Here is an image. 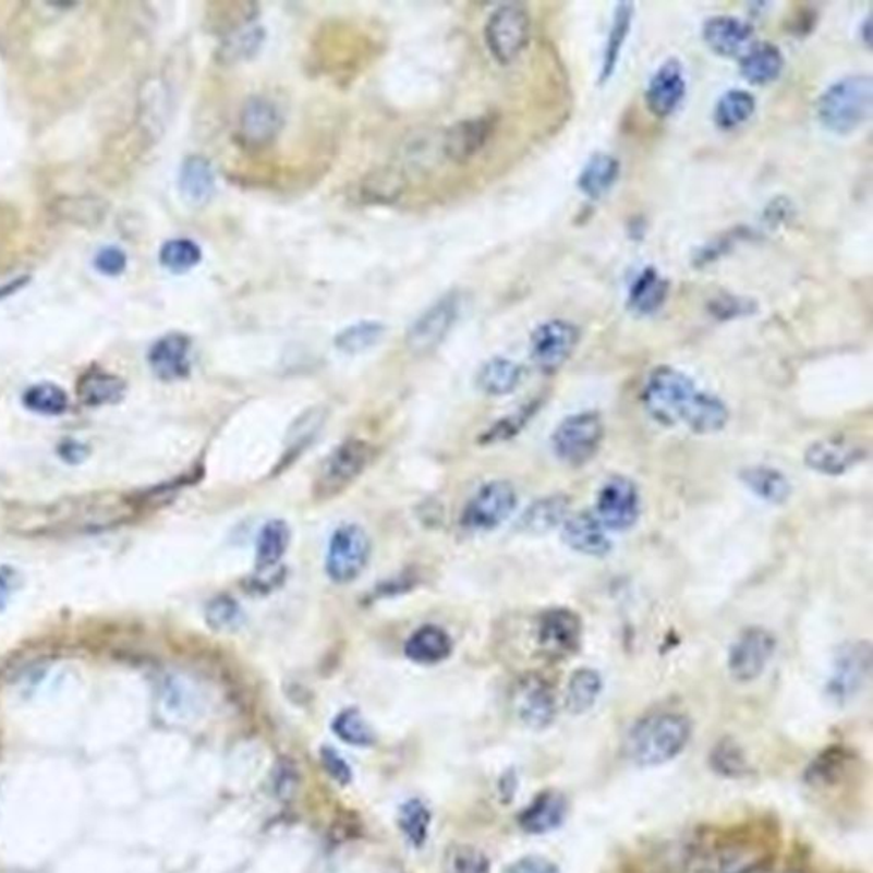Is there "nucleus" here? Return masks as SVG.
Segmentation results:
<instances>
[{"label": "nucleus", "mask_w": 873, "mask_h": 873, "mask_svg": "<svg viewBox=\"0 0 873 873\" xmlns=\"http://www.w3.org/2000/svg\"><path fill=\"white\" fill-rule=\"evenodd\" d=\"M642 401L646 413L664 427L684 425L696 435L718 434L730 419L729 408L718 396L703 391L690 376L667 365L652 371Z\"/></svg>", "instance_id": "1"}, {"label": "nucleus", "mask_w": 873, "mask_h": 873, "mask_svg": "<svg viewBox=\"0 0 873 873\" xmlns=\"http://www.w3.org/2000/svg\"><path fill=\"white\" fill-rule=\"evenodd\" d=\"M691 733L693 725L682 713H654L642 718L628 733V756L642 768L663 766L684 751Z\"/></svg>", "instance_id": "2"}, {"label": "nucleus", "mask_w": 873, "mask_h": 873, "mask_svg": "<svg viewBox=\"0 0 873 873\" xmlns=\"http://www.w3.org/2000/svg\"><path fill=\"white\" fill-rule=\"evenodd\" d=\"M873 81L870 75H850L827 87L817 101V118L833 134L848 135L872 114Z\"/></svg>", "instance_id": "3"}, {"label": "nucleus", "mask_w": 873, "mask_h": 873, "mask_svg": "<svg viewBox=\"0 0 873 873\" xmlns=\"http://www.w3.org/2000/svg\"><path fill=\"white\" fill-rule=\"evenodd\" d=\"M373 458V446L365 440L349 439L338 444L317 471L313 486L314 497L317 500H331L343 494L367 470Z\"/></svg>", "instance_id": "4"}, {"label": "nucleus", "mask_w": 873, "mask_h": 873, "mask_svg": "<svg viewBox=\"0 0 873 873\" xmlns=\"http://www.w3.org/2000/svg\"><path fill=\"white\" fill-rule=\"evenodd\" d=\"M604 440V422L597 412L568 415L551 435L553 452L568 466L587 464L599 452Z\"/></svg>", "instance_id": "5"}, {"label": "nucleus", "mask_w": 873, "mask_h": 873, "mask_svg": "<svg viewBox=\"0 0 873 873\" xmlns=\"http://www.w3.org/2000/svg\"><path fill=\"white\" fill-rule=\"evenodd\" d=\"M371 553L373 541L362 525L341 524L329 537L326 575L334 584H352L367 568Z\"/></svg>", "instance_id": "6"}, {"label": "nucleus", "mask_w": 873, "mask_h": 873, "mask_svg": "<svg viewBox=\"0 0 873 873\" xmlns=\"http://www.w3.org/2000/svg\"><path fill=\"white\" fill-rule=\"evenodd\" d=\"M518 501L512 483L506 480L485 483L462 510L461 525L473 533H489L512 516Z\"/></svg>", "instance_id": "7"}, {"label": "nucleus", "mask_w": 873, "mask_h": 873, "mask_svg": "<svg viewBox=\"0 0 873 873\" xmlns=\"http://www.w3.org/2000/svg\"><path fill=\"white\" fill-rule=\"evenodd\" d=\"M531 36V17L519 4H507L494 11L485 26L489 53L500 63H510L521 56Z\"/></svg>", "instance_id": "8"}, {"label": "nucleus", "mask_w": 873, "mask_h": 873, "mask_svg": "<svg viewBox=\"0 0 873 873\" xmlns=\"http://www.w3.org/2000/svg\"><path fill=\"white\" fill-rule=\"evenodd\" d=\"M775 634L763 627H751L733 640L727 657V667L733 681L749 684L763 676L775 655Z\"/></svg>", "instance_id": "9"}, {"label": "nucleus", "mask_w": 873, "mask_h": 873, "mask_svg": "<svg viewBox=\"0 0 873 873\" xmlns=\"http://www.w3.org/2000/svg\"><path fill=\"white\" fill-rule=\"evenodd\" d=\"M594 513L607 531L623 533L633 528L642 513L639 486L619 474L606 480L597 494Z\"/></svg>", "instance_id": "10"}, {"label": "nucleus", "mask_w": 873, "mask_h": 873, "mask_svg": "<svg viewBox=\"0 0 873 873\" xmlns=\"http://www.w3.org/2000/svg\"><path fill=\"white\" fill-rule=\"evenodd\" d=\"M872 669V645L869 642H850L836 652L833 672L827 681V694L845 705L862 691Z\"/></svg>", "instance_id": "11"}, {"label": "nucleus", "mask_w": 873, "mask_h": 873, "mask_svg": "<svg viewBox=\"0 0 873 873\" xmlns=\"http://www.w3.org/2000/svg\"><path fill=\"white\" fill-rule=\"evenodd\" d=\"M459 306H461V299L456 292L435 301L425 313L416 317V322L408 329L407 338H404L408 350L415 355H427V353L434 352L446 340L447 335L451 334L452 326L458 322Z\"/></svg>", "instance_id": "12"}, {"label": "nucleus", "mask_w": 873, "mask_h": 873, "mask_svg": "<svg viewBox=\"0 0 873 873\" xmlns=\"http://www.w3.org/2000/svg\"><path fill=\"white\" fill-rule=\"evenodd\" d=\"M582 619L568 607H551L537 619L536 639L546 658L563 660L577 654L582 643Z\"/></svg>", "instance_id": "13"}, {"label": "nucleus", "mask_w": 873, "mask_h": 873, "mask_svg": "<svg viewBox=\"0 0 873 873\" xmlns=\"http://www.w3.org/2000/svg\"><path fill=\"white\" fill-rule=\"evenodd\" d=\"M579 338V328L563 319H553L537 326L531 337L534 364L545 374L557 373L575 352Z\"/></svg>", "instance_id": "14"}, {"label": "nucleus", "mask_w": 873, "mask_h": 873, "mask_svg": "<svg viewBox=\"0 0 873 873\" xmlns=\"http://www.w3.org/2000/svg\"><path fill=\"white\" fill-rule=\"evenodd\" d=\"M513 708L519 720L533 730L548 729L557 718V698L546 679L529 674L513 690Z\"/></svg>", "instance_id": "15"}, {"label": "nucleus", "mask_w": 873, "mask_h": 873, "mask_svg": "<svg viewBox=\"0 0 873 873\" xmlns=\"http://www.w3.org/2000/svg\"><path fill=\"white\" fill-rule=\"evenodd\" d=\"M869 458V449L850 437H827L807 447L803 462L824 476H841Z\"/></svg>", "instance_id": "16"}, {"label": "nucleus", "mask_w": 873, "mask_h": 873, "mask_svg": "<svg viewBox=\"0 0 873 873\" xmlns=\"http://www.w3.org/2000/svg\"><path fill=\"white\" fill-rule=\"evenodd\" d=\"M282 114L270 99L251 98L240 114V138L251 149H262L279 137Z\"/></svg>", "instance_id": "17"}, {"label": "nucleus", "mask_w": 873, "mask_h": 873, "mask_svg": "<svg viewBox=\"0 0 873 873\" xmlns=\"http://www.w3.org/2000/svg\"><path fill=\"white\" fill-rule=\"evenodd\" d=\"M561 539L568 548L584 557L604 558L613 551L607 529L595 513L585 510L568 516L561 525Z\"/></svg>", "instance_id": "18"}, {"label": "nucleus", "mask_w": 873, "mask_h": 873, "mask_svg": "<svg viewBox=\"0 0 873 873\" xmlns=\"http://www.w3.org/2000/svg\"><path fill=\"white\" fill-rule=\"evenodd\" d=\"M149 365L156 377L166 383L181 380L192 373V341L181 334H169L150 347Z\"/></svg>", "instance_id": "19"}, {"label": "nucleus", "mask_w": 873, "mask_h": 873, "mask_svg": "<svg viewBox=\"0 0 873 873\" xmlns=\"http://www.w3.org/2000/svg\"><path fill=\"white\" fill-rule=\"evenodd\" d=\"M703 38L717 56L742 59L754 45V29L739 17L715 16L703 26Z\"/></svg>", "instance_id": "20"}, {"label": "nucleus", "mask_w": 873, "mask_h": 873, "mask_svg": "<svg viewBox=\"0 0 873 873\" xmlns=\"http://www.w3.org/2000/svg\"><path fill=\"white\" fill-rule=\"evenodd\" d=\"M684 95L686 78L681 63L678 60H667L646 87V106L655 117L667 118L678 110Z\"/></svg>", "instance_id": "21"}, {"label": "nucleus", "mask_w": 873, "mask_h": 873, "mask_svg": "<svg viewBox=\"0 0 873 873\" xmlns=\"http://www.w3.org/2000/svg\"><path fill=\"white\" fill-rule=\"evenodd\" d=\"M168 86L161 77H147L138 89L137 117L144 137L157 142L165 135L169 120Z\"/></svg>", "instance_id": "22"}, {"label": "nucleus", "mask_w": 873, "mask_h": 873, "mask_svg": "<svg viewBox=\"0 0 873 873\" xmlns=\"http://www.w3.org/2000/svg\"><path fill=\"white\" fill-rule=\"evenodd\" d=\"M492 130L494 123L488 118H473L456 123L442 135L440 149L451 161L466 162L483 149V145L492 135Z\"/></svg>", "instance_id": "23"}, {"label": "nucleus", "mask_w": 873, "mask_h": 873, "mask_svg": "<svg viewBox=\"0 0 873 873\" xmlns=\"http://www.w3.org/2000/svg\"><path fill=\"white\" fill-rule=\"evenodd\" d=\"M570 516V498L567 495H548L537 498L522 512L518 531L528 536H545L561 528Z\"/></svg>", "instance_id": "24"}, {"label": "nucleus", "mask_w": 873, "mask_h": 873, "mask_svg": "<svg viewBox=\"0 0 873 873\" xmlns=\"http://www.w3.org/2000/svg\"><path fill=\"white\" fill-rule=\"evenodd\" d=\"M568 802L560 791H543L519 815V824L528 835H548L565 823Z\"/></svg>", "instance_id": "25"}, {"label": "nucleus", "mask_w": 873, "mask_h": 873, "mask_svg": "<svg viewBox=\"0 0 873 873\" xmlns=\"http://www.w3.org/2000/svg\"><path fill=\"white\" fill-rule=\"evenodd\" d=\"M50 208L62 222L90 229L105 222L110 204L98 195H63L51 202Z\"/></svg>", "instance_id": "26"}, {"label": "nucleus", "mask_w": 873, "mask_h": 873, "mask_svg": "<svg viewBox=\"0 0 873 873\" xmlns=\"http://www.w3.org/2000/svg\"><path fill=\"white\" fill-rule=\"evenodd\" d=\"M452 646L454 643L446 630L427 625L413 631L404 643V655L420 666H435L451 657Z\"/></svg>", "instance_id": "27"}, {"label": "nucleus", "mask_w": 873, "mask_h": 873, "mask_svg": "<svg viewBox=\"0 0 873 873\" xmlns=\"http://www.w3.org/2000/svg\"><path fill=\"white\" fill-rule=\"evenodd\" d=\"M739 480L752 495L772 506H784L793 494L790 480L776 468L763 464L744 468L740 470Z\"/></svg>", "instance_id": "28"}, {"label": "nucleus", "mask_w": 873, "mask_h": 873, "mask_svg": "<svg viewBox=\"0 0 873 873\" xmlns=\"http://www.w3.org/2000/svg\"><path fill=\"white\" fill-rule=\"evenodd\" d=\"M178 181L184 201L196 207L207 205L216 190V178L210 162L202 156H190L184 159Z\"/></svg>", "instance_id": "29"}, {"label": "nucleus", "mask_w": 873, "mask_h": 873, "mask_svg": "<svg viewBox=\"0 0 873 873\" xmlns=\"http://www.w3.org/2000/svg\"><path fill=\"white\" fill-rule=\"evenodd\" d=\"M292 539L290 525L282 519H271L263 525L256 537L255 567L256 572L265 573L274 570L286 557Z\"/></svg>", "instance_id": "30"}, {"label": "nucleus", "mask_w": 873, "mask_h": 873, "mask_svg": "<svg viewBox=\"0 0 873 873\" xmlns=\"http://www.w3.org/2000/svg\"><path fill=\"white\" fill-rule=\"evenodd\" d=\"M784 65V56L778 47L772 44H754L740 59V74L754 86H764L779 77Z\"/></svg>", "instance_id": "31"}, {"label": "nucleus", "mask_w": 873, "mask_h": 873, "mask_svg": "<svg viewBox=\"0 0 873 873\" xmlns=\"http://www.w3.org/2000/svg\"><path fill=\"white\" fill-rule=\"evenodd\" d=\"M126 385L122 377L102 371H89L78 380L77 396L86 407L117 404L125 398Z\"/></svg>", "instance_id": "32"}, {"label": "nucleus", "mask_w": 873, "mask_h": 873, "mask_svg": "<svg viewBox=\"0 0 873 873\" xmlns=\"http://www.w3.org/2000/svg\"><path fill=\"white\" fill-rule=\"evenodd\" d=\"M603 693V678L597 670L582 667L568 679L565 706L572 715H584L594 708Z\"/></svg>", "instance_id": "33"}, {"label": "nucleus", "mask_w": 873, "mask_h": 873, "mask_svg": "<svg viewBox=\"0 0 873 873\" xmlns=\"http://www.w3.org/2000/svg\"><path fill=\"white\" fill-rule=\"evenodd\" d=\"M667 294H669V283L654 268H646L631 286L628 306L633 313L642 316L654 314L664 306Z\"/></svg>", "instance_id": "34"}, {"label": "nucleus", "mask_w": 873, "mask_h": 873, "mask_svg": "<svg viewBox=\"0 0 873 873\" xmlns=\"http://www.w3.org/2000/svg\"><path fill=\"white\" fill-rule=\"evenodd\" d=\"M761 863V854L749 846H722L701 860L698 873H752Z\"/></svg>", "instance_id": "35"}, {"label": "nucleus", "mask_w": 873, "mask_h": 873, "mask_svg": "<svg viewBox=\"0 0 873 873\" xmlns=\"http://www.w3.org/2000/svg\"><path fill=\"white\" fill-rule=\"evenodd\" d=\"M618 177V159L609 154L597 153L585 162L579 177V189L591 198H601L613 189Z\"/></svg>", "instance_id": "36"}, {"label": "nucleus", "mask_w": 873, "mask_h": 873, "mask_svg": "<svg viewBox=\"0 0 873 873\" xmlns=\"http://www.w3.org/2000/svg\"><path fill=\"white\" fill-rule=\"evenodd\" d=\"M521 380V365L504 356H495L480 371L478 388L488 396H507L518 389Z\"/></svg>", "instance_id": "37"}, {"label": "nucleus", "mask_w": 873, "mask_h": 873, "mask_svg": "<svg viewBox=\"0 0 873 873\" xmlns=\"http://www.w3.org/2000/svg\"><path fill=\"white\" fill-rule=\"evenodd\" d=\"M848 766H850L848 749L838 748V745L826 749L807 769V784L814 785V787H830V785L841 781Z\"/></svg>", "instance_id": "38"}, {"label": "nucleus", "mask_w": 873, "mask_h": 873, "mask_svg": "<svg viewBox=\"0 0 873 873\" xmlns=\"http://www.w3.org/2000/svg\"><path fill=\"white\" fill-rule=\"evenodd\" d=\"M403 174L395 169H377L362 180L361 196L367 204H392L403 193Z\"/></svg>", "instance_id": "39"}, {"label": "nucleus", "mask_w": 873, "mask_h": 873, "mask_svg": "<svg viewBox=\"0 0 873 873\" xmlns=\"http://www.w3.org/2000/svg\"><path fill=\"white\" fill-rule=\"evenodd\" d=\"M756 110V99L744 89H730L715 106V123L720 129L732 130L748 122Z\"/></svg>", "instance_id": "40"}, {"label": "nucleus", "mask_w": 873, "mask_h": 873, "mask_svg": "<svg viewBox=\"0 0 873 873\" xmlns=\"http://www.w3.org/2000/svg\"><path fill=\"white\" fill-rule=\"evenodd\" d=\"M631 21H633V4H627V2L619 4L615 11V17H613L611 32L607 36L601 81H607L615 72L625 41H627L628 33H630Z\"/></svg>", "instance_id": "41"}, {"label": "nucleus", "mask_w": 873, "mask_h": 873, "mask_svg": "<svg viewBox=\"0 0 873 873\" xmlns=\"http://www.w3.org/2000/svg\"><path fill=\"white\" fill-rule=\"evenodd\" d=\"M23 403L36 415L59 416L69 410V396L60 386L39 383L24 391Z\"/></svg>", "instance_id": "42"}, {"label": "nucleus", "mask_w": 873, "mask_h": 873, "mask_svg": "<svg viewBox=\"0 0 873 873\" xmlns=\"http://www.w3.org/2000/svg\"><path fill=\"white\" fill-rule=\"evenodd\" d=\"M265 33L256 24L246 23L234 28L228 38L223 39L219 57L226 63L241 62L255 56L262 47Z\"/></svg>", "instance_id": "43"}, {"label": "nucleus", "mask_w": 873, "mask_h": 873, "mask_svg": "<svg viewBox=\"0 0 873 873\" xmlns=\"http://www.w3.org/2000/svg\"><path fill=\"white\" fill-rule=\"evenodd\" d=\"M385 325L376 322L356 323L343 329L337 338L335 345L340 352L349 355H359L373 349L385 337Z\"/></svg>", "instance_id": "44"}, {"label": "nucleus", "mask_w": 873, "mask_h": 873, "mask_svg": "<svg viewBox=\"0 0 873 873\" xmlns=\"http://www.w3.org/2000/svg\"><path fill=\"white\" fill-rule=\"evenodd\" d=\"M205 619L211 630L219 633H234L243 628L246 616L240 604L229 595H216L205 607Z\"/></svg>", "instance_id": "45"}, {"label": "nucleus", "mask_w": 873, "mask_h": 873, "mask_svg": "<svg viewBox=\"0 0 873 873\" xmlns=\"http://www.w3.org/2000/svg\"><path fill=\"white\" fill-rule=\"evenodd\" d=\"M331 729L337 733L338 739L343 740L347 744L356 745V748H367L376 739L371 725L362 717V713L355 708L343 710V712L338 713Z\"/></svg>", "instance_id": "46"}, {"label": "nucleus", "mask_w": 873, "mask_h": 873, "mask_svg": "<svg viewBox=\"0 0 873 873\" xmlns=\"http://www.w3.org/2000/svg\"><path fill=\"white\" fill-rule=\"evenodd\" d=\"M710 763H712V768L718 775L727 776V778H742V776L749 775V772H751L744 751L732 739H722L713 748L712 754H710Z\"/></svg>", "instance_id": "47"}, {"label": "nucleus", "mask_w": 873, "mask_h": 873, "mask_svg": "<svg viewBox=\"0 0 873 873\" xmlns=\"http://www.w3.org/2000/svg\"><path fill=\"white\" fill-rule=\"evenodd\" d=\"M541 401H529L524 407L519 408L510 415L504 416L498 420L494 427H489L486 434H483L482 440L485 444L506 442V440L513 439L516 435L521 434L522 428L528 427V423L534 419L537 410H539Z\"/></svg>", "instance_id": "48"}, {"label": "nucleus", "mask_w": 873, "mask_h": 873, "mask_svg": "<svg viewBox=\"0 0 873 873\" xmlns=\"http://www.w3.org/2000/svg\"><path fill=\"white\" fill-rule=\"evenodd\" d=\"M159 259H161L162 267L168 270L183 274V271L192 270L202 262V250L195 241L180 238V240H171L162 244Z\"/></svg>", "instance_id": "49"}, {"label": "nucleus", "mask_w": 873, "mask_h": 873, "mask_svg": "<svg viewBox=\"0 0 873 873\" xmlns=\"http://www.w3.org/2000/svg\"><path fill=\"white\" fill-rule=\"evenodd\" d=\"M326 415L323 408H313L310 412L299 416L295 420L294 427L289 431V439H287V456L294 458L304 447L310 446L314 435L322 431L323 423H325Z\"/></svg>", "instance_id": "50"}, {"label": "nucleus", "mask_w": 873, "mask_h": 873, "mask_svg": "<svg viewBox=\"0 0 873 873\" xmlns=\"http://www.w3.org/2000/svg\"><path fill=\"white\" fill-rule=\"evenodd\" d=\"M431 812L420 800H408L400 809V827L408 841L422 846L427 839Z\"/></svg>", "instance_id": "51"}, {"label": "nucleus", "mask_w": 873, "mask_h": 873, "mask_svg": "<svg viewBox=\"0 0 873 873\" xmlns=\"http://www.w3.org/2000/svg\"><path fill=\"white\" fill-rule=\"evenodd\" d=\"M95 267L102 275H108V277L122 275L126 270L125 251L114 246L102 247L96 255Z\"/></svg>", "instance_id": "52"}, {"label": "nucleus", "mask_w": 873, "mask_h": 873, "mask_svg": "<svg viewBox=\"0 0 873 873\" xmlns=\"http://www.w3.org/2000/svg\"><path fill=\"white\" fill-rule=\"evenodd\" d=\"M322 761L326 772L331 775V778L337 779L338 784L347 785L352 781V768H350L349 763H347L337 751H334L331 748L323 749Z\"/></svg>", "instance_id": "53"}, {"label": "nucleus", "mask_w": 873, "mask_h": 873, "mask_svg": "<svg viewBox=\"0 0 873 873\" xmlns=\"http://www.w3.org/2000/svg\"><path fill=\"white\" fill-rule=\"evenodd\" d=\"M456 873H492L489 860L478 850H462L456 857Z\"/></svg>", "instance_id": "54"}, {"label": "nucleus", "mask_w": 873, "mask_h": 873, "mask_svg": "<svg viewBox=\"0 0 873 873\" xmlns=\"http://www.w3.org/2000/svg\"><path fill=\"white\" fill-rule=\"evenodd\" d=\"M507 873H561L560 866L549 862L546 858L525 857L513 863Z\"/></svg>", "instance_id": "55"}, {"label": "nucleus", "mask_w": 873, "mask_h": 873, "mask_svg": "<svg viewBox=\"0 0 873 873\" xmlns=\"http://www.w3.org/2000/svg\"><path fill=\"white\" fill-rule=\"evenodd\" d=\"M59 454L63 461L78 464L89 456V447L84 446L83 442H77V440H65V442L60 444Z\"/></svg>", "instance_id": "56"}, {"label": "nucleus", "mask_w": 873, "mask_h": 873, "mask_svg": "<svg viewBox=\"0 0 873 873\" xmlns=\"http://www.w3.org/2000/svg\"><path fill=\"white\" fill-rule=\"evenodd\" d=\"M12 573L9 570H0V611H4L11 601Z\"/></svg>", "instance_id": "57"}]
</instances>
